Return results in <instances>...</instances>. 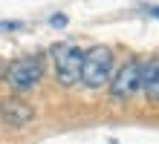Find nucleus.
Wrapping results in <instances>:
<instances>
[{"label":"nucleus","instance_id":"nucleus-6","mask_svg":"<svg viewBox=\"0 0 159 144\" xmlns=\"http://www.w3.org/2000/svg\"><path fill=\"white\" fill-rule=\"evenodd\" d=\"M139 92H145L148 101H159V55L142 61V86Z\"/></svg>","mask_w":159,"mask_h":144},{"label":"nucleus","instance_id":"nucleus-2","mask_svg":"<svg viewBox=\"0 0 159 144\" xmlns=\"http://www.w3.org/2000/svg\"><path fill=\"white\" fill-rule=\"evenodd\" d=\"M110 75H113V49L110 46H90L81 63V84L87 89H101L104 84H110Z\"/></svg>","mask_w":159,"mask_h":144},{"label":"nucleus","instance_id":"nucleus-4","mask_svg":"<svg viewBox=\"0 0 159 144\" xmlns=\"http://www.w3.org/2000/svg\"><path fill=\"white\" fill-rule=\"evenodd\" d=\"M107 86H110V98L113 101H130L133 95H139V86H142V61L139 58H127L119 69H113Z\"/></svg>","mask_w":159,"mask_h":144},{"label":"nucleus","instance_id":"nucleus-1","mask_svg":"<svg viewBox=\"0 0 159 144\" xmlns=\"http://www.w3.org/2000/svg\"><path fill=\"white\" fill-rule=\"evenodd\" d=\"M52 55V75L61 86H75L81 84V63H84V49L75 43H58L49 49Z\"/></svg>","mask_w":159,"mask_h":144},{"label":"nucleus","instance_id":"nucleus-3","mask_svg":"<svg viewBox=\"0 0 159 144\" xmlns=\"http://www.w3.org/2000/svg\"><path fill=\"white\" fill-rule=\"evenodd\" d=\"M3 78L15 92H29L43 78V61L38 55H23V58H17V61H12L6 66Z\"/></svg>","mask_w":159,"mask_h":144},{"label":"nucleus","instance_id":"nucleus-7","mask_svg":"<svg viewBox=\"0 0 159 144\" xmlns=\"http://www.w3.org/2000/svg\"><path fill=\"white\" fill-rule=\"evenodd\" d=\"M49 23H52V26H64V23H67V15H52Z\"/></svg>","mask_w":159,"mask_h":144},{"label":"nucleus","instance_id":"nucleus-8","mask_svg":"<svg viewBox=\"0 0 159 144\" xmlns=\"http://www.w3.org/2000/svg\"><path fill=\"white\" fill-rule=\"evenodd\" d=\"M145 12H148V15H151V17H159V6H148V9H145Z\"/></svg>","mask_w":159,"mask_h":144},{"label":"nucleus","instance_id":"nucleus-5","mask_svg":"<svg viewBox=\"0 0 159 144\" xmlns=\"http://www.w3.org/2000/svg\"><path fill=\"white\" fill-rule=\"evenodd\" d=\"M0 121L9 127H26L35 121V107L26 104L23 98H6L0 101Z\"/></svg>","mask_w":159,"mask_h":144}]
</instances>
